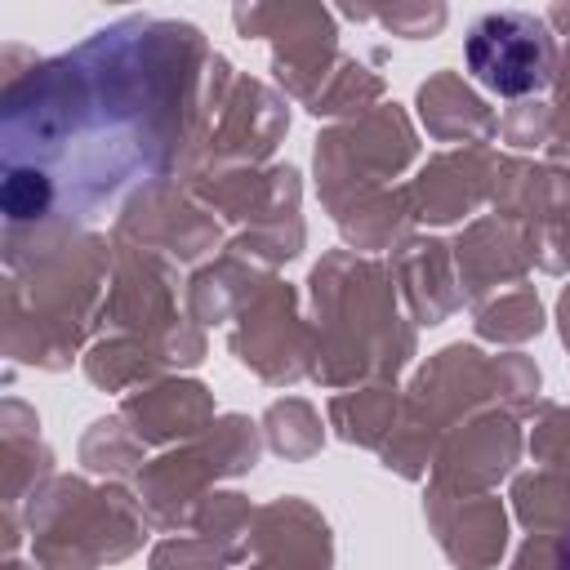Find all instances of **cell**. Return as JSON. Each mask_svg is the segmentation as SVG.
<instances>
[{
  "label": "cell",
  "instance_id": "1",
  "mask_svg": "<svg viewBox=\"0 0 570 570\" xmlns=\"http://www.w3.org/2000/svg\"><path fill=\"white\" fill-rule=\"evenodd\" d=\"M468 71L499 98L539 94L552 80V36L534 13H485L468 31Z\"/></svg>",
  "mask_w": 570,
  "mask_h": 570
}]
</instances>
